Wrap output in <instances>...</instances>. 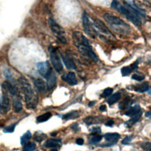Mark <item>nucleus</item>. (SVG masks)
<instances>
[{"label":"nucleus","mask_w":151,"mask_h":151,"mask_svg":"<svg viewBox=\"0 0 151 151\" xmlns=\"http://www.w3.org/2000/svg\"><path fill=\"white\" fill-rule=\"evenodd\" d=\"M141 111V107L139 105H135L128 110V111L125 113V115L128 116H133Z\"/></svg>","instance_id":"obj_23"},{"label":"nucleus","mask_w":151,"mask_h":151,"mask_svg":"<svg viewBox=\"0 0 151 151\" xmlns=\"http://www.w3.org/2000/svg\"><path fill=\"white\" fill-rule=\"evenodd\" d=\"M76 143L79 145H82L84 143V140L82 138H77L76 141Z\"/></svg>","instance_id":"obj_39"},{"label":"nucleus","mask_w":151,"mask_h":151,"mask_svg":"<svg viewBox=\"0 0 151 151\" xmlns=\"http://www.w3.org/2000/svg\"><path fill=\"white\" fill-rule=\"evenodd\" d=\"M150 146H151V145L149 142H146V143H143L141 147H142V148L145 151H150L151 150H150Z\"/></svg>","instance_id":"obj_38"},{"label":"nucleus","mask_w":151,"mask_h":151,"mask_svg":"<svg viewBox=\"0 0 151 151\" xmlns=\"http://www.w3.org/2000/svg\"><path fill=\"white\" fill-rule=\"evenodd\" d=\"M79 117V112L77 111H73L69 113L64 115L62 119L65 120H68L71 119H75Z\"/></svg>","instance_id":"obj_21"},{"label":"nucleus","mask_w":151,"mask_h":151,"mask_svg":"<svg viewBox=\"0 0 151 151\" xmlns=\"http://www.w3.org/2000/svg\"><path fill=\"white\" fill-rule=\"evenodd\" d=\"M102 119L99 118L98 117H92L89 116L84 119V122L87 125H91L95 123H99L100 122H102Z\"/></svg>","instance_id":"obj_20"},{"label":"nucleus","mask_w":151,"mask_h":151,"mask_svg":"<svg viewBox=\"0 0 151 151\" xmlns=\"http://www.w3.org/2000/svg\"><path fill=\"white\" fill-rule=\"evenodd\" d=\"M48 22L51 32L56 36V38L59 41L60 43L63 44H66L67 43V40L66 38L65 32L62 27L53 18H50Z\"/></svg>","instance_id":"obj_5"},{"label":"nucleus","mask_w":151,"mask_h":151,"mask_svg":"<svg viewBox=\"0 0 151 151\" xmlns=\"http://www.w3.org/2000/svg\"><path fill=\"white\" fill-rule=\"evenodd\" d=\"M32 135L30 131H27L26 133H25L21 137V144L22 145H24L28 142L30 139L31 138Z\"/></svg>","instance_id":"obj_26"},{"label":"nucleus","mask_w":151,"mask_h":151,"mask_svg":"<svg viewBox=\"0 0 151 151\" xmlns=\"http://www.w3.org/2000/svg\"><path fill=\"white\" fill-rule=\"evenodd\" d=\"M10 110V102L7 92L4 93L3 96L0 99V111L5 114Z\"/></svg>","instance_id":"obj_10"},{"label":"nucleus","mask_w":151,"mask_h":151,"mask_svg":"<svg viewBox=\"0 0 151 151\" xmlns=\"http://www.w3.org/2000/svg\"><path fill=\"white\" fill-rule=\"evenodd\" d=\"M95 103H96V102H94V101L90 102L89 103V104H88V106H89V107H92V106H94V105H95Z\"/></svg>","instance_id":"obj_42"},{"label":"nucleus","mask_w":151,"mask_h":151,"mask_svg":"<svg viewBox=\"0 0 151 151\" xmlns=\"http://www.w3.org/2000/svg\"><path fill=\"white\" fill-rule=\"evenodd\" d=\"M62 79L70 86H74L77 84L76 74L73 72H69L67 74H64L62 76Z\"/></svg>","instance_id":"obj_15"},{"label":"nucleus","mask_w":151,"mask_h":151,"mask_svg":"<svg viewBox=\"0 0 151 151\" xmlns=\"http://www.w3.org/2000/svg\"><path fill=\"white\" fill-rule=\"evenodd\" d=\"M49 51L50 53V60L55 70L58 73L61 72L63 70V66L57 50L54 47L50 46L49 48Z\"/></svg>","instance_id":"obj_7"},{"label":"nucleus","mask_w":151,"mask_h":151,"mask_svg":"<svg viewBox=\"0 0 151 151\" xmlns=\"http://www.w3.org/2000/svg\"><path fill=\"white\" fill-rule=\"evenodd\" d=\"M120 135L118 133H108L104 135V138L109 142L108 143L104 145V146H111L116 144L120 139Z\"/></svg>","instance_id":"obj_11"},{"label":"nucleus","mask_w":151,"mask_h":151,"mask_svg":"<svg viewBox=\"0 0 151 151\" xmlns=\"http://www.w3.org/2000/svg\"><path fill=\"white\" fill-rule=\"evenodd\" d=\"M142 116V112L141 111L138 113H136V115L133 116L132 118L130 120H129L128 122H126L125 123V126L127 128H131L132 125H133L135 124L137 121H138L140 119V118H141Z\"/></svg>","instance_id":"obj_18"},{"label":"nucleus","mask_w":151,"mask_h":151,"mask_svg":"<svg viewBox=\"0 0 151 151\" xmlns=\"http://www.w3.org/2000/svg\"><path fill=\"white\" fill-rule=\"evenodd\" d=\"M111 7L116 11L123 14L131 22L136 26H140L142 22L139 17V11L132 7L130 4L125 3V7L123 6L117 0H113L111 4ZM141 15V14H140Z\"/></svg>","instance_id":"obj_3"},{"label":"nucleus","mask_w":151,"mask_h":151,"mask_svg":"<svg viewBox=\"0 0 151 151\" xmlns=\"http://www.w3.org/2000/svg\"><path fill=\"white\" fill-rule=\"evenodd\" d=\"M47 138V135L43 133L36 132L34 136V139L37 142H41Z\"/></svg>","instance_id":"obj_28"},{"label":"nucleus","mask_w":151,"mask_h":151,"mask_svg":"<svg viewBox=\"0 0 151 151\" xmlns=\"http://www.w3.org/2000/svg\"><path fill=\"white\" fill-rule=\"evenodd\" d=\"M132 99L130 98H126L119 103V107L121 110H125L129 108V107L132 105Z\"/></svg>","instance_id":"obj_24"},{"label":"nucleus","mask_w":151,"mask_h":151,"mask_svg":"<svg viewBox=\"0 0 151 151\" xmlns=\"http://www.w3.org/2000/svg\"><path fill=\"white\" fill-rule=\"evenodd\" d=\"M46 79L47 80V90H51L56 85L57 78L56 74L52 70L50 73L46 77Z\"/></svg>","instance_id":"obj_14"},{"label":"nucleus","mask_w":151,"mask_h":151,"mask_svg":"<svg viewBox=\"0 0 151 151\" xmlns=\"http://www.w3.org/2000/svg\"><path fill=\"white\" fill-rule=\"evenodd\" d=\"M133 89L135 91L138 92L139 93H143L147 91L149 89V84L148 82H144V83L138 85L137 86H133Z\"/></svg>","instance_id":"obj_22"},{"label":"nucleus","mask_w":151,"mask_h":151,"mask_svg":"<svg viewBox=\"0 0 151 151\" xmlns=\"http://www.w3.org/2000/svg\"><path fill=\"white\" fill-rule=\"evenodd\" d=\"M2 86L3 90H5L6 92L10 93L12 98L20 96L17 88L15 86H14L11 83H10L9 81H4L2 85Z\"/></svg>","instance_id":"obj_12"},{"label":"nucleus","mask_w":151,"mask_h":151,"mask_svg":"<svg viewBox=\"0 0 151 151\" xmlns=\"http://www.w3.org/2000/svg\"><path fill=\"white\" fill-rule=\"evenodd\" d=\"M61 143V139H49L44 143V146L46 148H56L60 146Z\"/></svg>","instance_id":"obj_19"},{"label":"nucleus","mask_w":151,"mask_h":151,"mask_svg":"<svg viewBox=\"0 0 151 151\" xmlns=\"http://www.w3.org/2000/svg\"><path fill=\"white\" fill-rule=\"evenodd\" d=\"M12 105L14 111L17 113L20 112L23 109V105L20 96L12 98Z\"/></svg>","instance_id":"obj_16"},{"label":"nucleus","mask_w":151,"mask_h":151,"mask_svg":"<svg viewBox=\"0 0 151 151\" xmlns=\"http://www.w3.org/2000/svg\"><path fill=\"white\" fill-rule=\"evenodd\" d=\"M113 89L112 88H106L105 90H104V91L103 92L102 94V97L103 98H106L107 96H109L111 95L112 93H113Z\"/></svg>","instance_id":"obj_32"},{"label":"nucleus","mask_w":151,"mask_h":151,"mask_svg":"<svg viewBox=\"0 0 151 151\" xmlns=\"http://www.w3.org/2000/svg\"><path fill=\"white\" fill-rule=\"evenodd\" d=\"M132 138V136H126V138H125L122 140V143L123 145H129L131 142Z\"/></svg>","instance_id":"obj_35"},{"label":"nucleus","mask_w":151,"mask_h":151,"mask_svg":"<svg viewBox=\"0 0 151 151\" xmlns=\"http://www.w3.org/2000/svg\"><path fill=\"white\" fill-rule=\"evenodd\" d=\"M113 124H114V122L112 120H110L106 123V125L107 126H109V127L112 126L113 125Z\"/></svg>","instance_id":"obj_40"},{"label":"nucleus","mask_w":151,"mask_h":151,"mask_svg":"<svg viewBox=\"0 0 151 151\" xmlns=\"http://www.w3.org/2000/svg\"><path fill=\"white\" fill-rule=\"evenodd\" d=\"M50 151H58L56 149H53L52 150H51Z\"/></svg>","instance_id":"obj_44"},{"label":"nucleus","mask_w":151,"mask_h":151,"mask_svg":"<svg viewBox=\"0 0 151 151\" xmlns=\"http://www.w3.org/2000/svg\"><path fill=\"white\" fill-rule=\"evenodd\" d=\"M103 18L110 28L117 33L127 35L131 31L130 25L118 17L111 14H105Z\"/></svg>","instance_id":"obj_4"},{"label":"nucleus","mask_w":151,"mask_h":151,"mask_svg":"<svg viewBox=\"0 0 151 151\" xmlns=\"http://www.w3.org/2000/svg\"><path fill=\"white\" fill-rule=\"evenodd\" d=\"M132 72V70L131 68V67L129 66H125L122 68L121 69V73L123 76H126L131 73Z\"/></svg>","instance_id":"obj_30"},{"label":"nucleus","mask_w":151,"mask_h":151,"mask_svg":"<svg viewBox=\"0 0 151 151\" xmlns=\"http://www.w3.org/2000/svg\"><path fill=\"white\" fill-rule=\"evenodd\" d=\"M93 24L98 32L101 34V37L106 39L115 40L114 35L110 31L108 27L104 24V23L99 19H95L93 20Z\"/></svg>","instance_id":"obj_6"},{"label":"nucleus","mask_w":151,"mask_h":151,"mask_svg":"<svg viewBox=\"0 0 151 151\" xmlns=\"http://www.w3.org/2000/svg\"><path fill=\"white\" fill-rule=\"evenodd\" d=\"M18 83L24 96L25 102L29 109H34L38 104V96L32 88L29 80L24 77L18 79Z\"/></svg>","instance_id":"obj_2"},{"label":"nucleus","mask_w":151,"mask_h":151,"mask_svg":"<svg viewBox=\"0 0 151 151\" xmlns=\"http://www.w3.org/2000/svg\"><path fill=\"white\" fill-rule=\"evenodd\" d=\"M102 136H99V135L94 136L91 138L90 143L93 145H96L100 142V141L102 140Z\"/></svg>","instance_id":"obj_31"},{"label":"nucleus","mask_w":151,"mask_h":151,"mask_svg":"<svg viewBox=\"0 0 151 151\" xmlns=\"http://www.w3.org/2000/svg\"><path fill=\"white\" fill-rule=\"evenodd\" d=\"M82 24H83V28L85 33L92 38H96L97 36V31L94 29L86 12L83 13L82 17Z\"/></svg>","instance_id":"obj_8"},{"label":"nucleus","mask_w":151,"mask_h":151,"mask_svg":"<svg viewBox=\"0 0 151 151\" xmlns=\"http://www.w3.org/2000/svg\"><path fill=\"white\" fill-rule=\"evenodd\" d=\"M3 74H4V77L7 79H11L12 77V76L11 72L10 70H7V69H5V70H4Z\"/></svg>","instance_id":"obj_36"},{"label":"nucleus","mask_w":151,"mask_h":151,"mask_svg":"<svg viewBox=\"0 0 151 151\" xmlns=\"http://www.w3.org/2000/svg\"><path fill=\"white\" fill-rule=\"evenodd\" d=\"M51 117V113L50 112L46 113L43 115H40L37 118V122L38 123H42L46 122Z\"/></svg>","instance_id":"obj_27"},{"label":"nucleus","mask_w":151,"mask_h":151,"mask_svg":"<svg viewBox=\"0 0 151 151\" xmlns=\"http://www.w3.org/2000/svg\"><path fill=\"white\" fill-rule=\"evenodd\" d=\"M145 116L147 117V118H150V112H147V113H146V115H145Z\"/></svg>","instance_id":"obj_43"},{"label":"nucleus","mask_w":151,"mask_h":151,"mask_svg":"<svg viewBox=\"0 0 151 151\" xmlns=\"http://www.w3.org/2000/svg\"><path fill=\"white\" fill-rule=\"evenodd\" d=\"M36 145L34 142L25 144L23 147V151H33L36 149Z\"/></svg>","instance_id":"obj_29"},{"label":"nucleus","mask_w":151,"mask_h":151,"mask_svg":"<svg viewBox=\"0 0 151 151\" xmlns=\"http://www.w3.org/2000/svg\"><path fill=\"white\" fill-rule=\"evenodd\" d=\"M121 98V94L119 92H117L113 94L111 97H110L109 99L107 100V102L110 105H112L116 102H117Z\"/></svg>","instance_id":"obj_25"},{"label":"nucleus","mask_w":151,"mask_h":151,"mask_svg":"<svg viewBox=\"0 0 151 151\" xmlns=\"http://www.w3.org/2000/svg\"><path fill=\"white\" fill-rule=\"evenodd\" d=\"M106 105H102L100 106V107H99L100 111L102 112H106Z\"/></svg>","instance_id":"obj_41"},{"label":"nucleus","mask_w":151,"mask_h":151,"mask_svg":"<svg viewBox=\"0 0 151 151\" xmlns=\"http://www.w3.org/2000/svg\"><path fill=\"white\" fill-rule=\"evenodd\" d=\"M73 40L74 46L77 47L80 53L85 57H89L94 62H98L99 59L93 50L89 41L83 34L79 31L73 34Z\"/></svg>","instance_id":"obj_1"},{"label":"nucleus","mask_w":151,"mask_h":151,"mask_svg":"<svg viewBox=\"0 0 151 151\" xmlns=\"http://www.w3.org/2000/svg\"><path fill=\"white\" fill-rule=\"evenodd\" d=\"M16 126V123H14V124H12L4 128L3 129V131L4 133H12L15 130Z\"/></svg>","instance_id":"obj_33"},{"label":"nucleus","mask_w":151,"mask_h":151,"mask_svg":"<svg viewBox=\"0 0 151 151\" xmlns=\"http://www.w3.org/2000/svg\"><path fill=\"white\" fill-rule=\"evenodd\" d=\"M37 68L40 74L46 78L52 71L50 65L47 61L40 62L37 64Z\"/></svg>","instance_id":"obj_9"},{"label":"nucleus","mask_w":151,"mask_h":151,"mask_svg":"<svg viewBox=\"0 0 151 151\" xmlns=\"http://www.w3.org/2000/svg\"><path fill=\"white\" fill-rule=\"evenodd\" d=\"M61 56L63 59V61L66 67L70 70H74L76 68L75 63L70 56L67 53H61Z\"/></svg>","instance_id":"obj_13"},{"label":"nucleus","mask_w":151,"mask_h":151,"mask_svg":"<svg viewBox=\"0 0 151 151\" xmlns=\"http://www.w3.org/2000/svg\"><path fill=\"white\" fill-rule=\"evenodd\" d=\"M132 79H133V80H135L140 81H142V80H143L145 79V76L135 74H133V75L132 76Z\"/></svg>","instance_id":"obj_34"},{"label":"nucleus","mask_w":151,"mask_h":151,"mask_svg":"<svg viewBox=\"0 0 151 151\" xmlns=\"http://www.w3.org/2000/svg\"><path fill=\"white\" fill-rule=\"evenodd\" d=\"M34 86L39 92L43 93L47 90L46 82L41 79H38L34 81Z\"/></svg>","instance_id":"obj_17"},{"label":"nucleus","mask_w":151,"mask_h":151,"mask_svg":"<svg viewBox=\"0 0 151 151\" xmlns=\"http://www.w3.org/2000/svg\"><path fill=\"white\" fill-rule=\"evenodd\" d=\"M90 132L92 135H96L98 133H101V129L99 127H96V128H93L90 130Z\"/></svg>","instance_id":"obj_37"}]
</instances>
